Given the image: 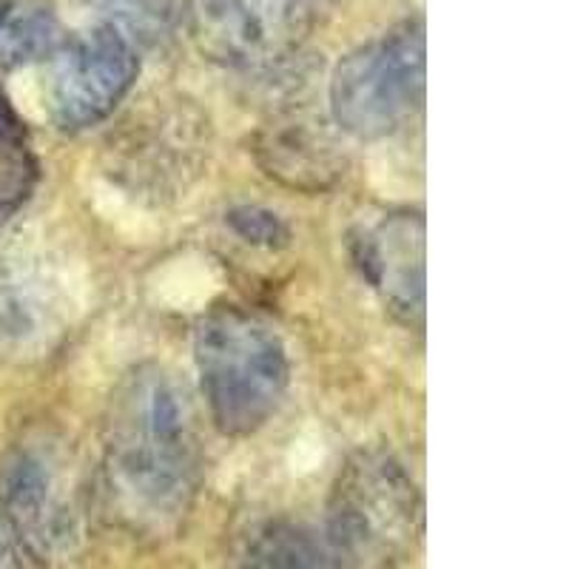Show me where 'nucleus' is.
Listing matches in <instances>:
<instances>
[{"mask_svg":"<svg viewBox=\"0 0 569 569\" xmlns=\"http://www.w3.org/2000/svg\"><path fill=\"white\" fill-rule=\"evenodd\" d=\"M29 129L27 120L14 109L12 98L0 89V142H14V146H27Z\"/></svg>","mask_w":569,"mask_h":569,"instance_id":"2eb2a0df","label":"nucleus"},{"mask_svg":"<svg viewBox=\"0 0 569 569\" xmlns=\"http://www.w3.org/2000/svg\"><path fill=\"white\" fill-rule=\"evenodd\" d=\"M129 40H157L169 32L174 0H86Z\"/></svg>","mask_w":569,"mask_h":569,"instance_id":"ddd939ff","label":"nucleus"},{"mask_svg":"<svg viewBox=\"0 0 569 569\" xmlns=\"http://www.w3.org/2000/svg\"><path fill=\"white\" fill-rule=\"evenodd\" d=\"M226 222L248 246L277 251V248H284L291 242V228L284 226L282 217L271 208L237 206L226 213Z\"/></svg>","mask_w":569,"mask_h":569,"instance_id":"4468645a","label":"nucleus"},{"mask_svg":"<svg viewBox=\"0 0 569 569\" xmlns=\"http://www.w3.org/2000/svg\"><path fill=\"white\" fill-rule=\"evenodd\" d=\"M63 43L60 20L49 7H29L20 14L9 12L0 27V66L18 69L34 60L54 58Z\"/></svg>","mask_w":569,"mask_h":569,"instance_id":"f8f14e48","label":"nucleus"},{"mask_svg":"<svg viewBox=\"0 0 569 569\" xmlns=\"http://www.w3.org/2000/svg\"><path fill=\"white\" fill-rule=\"evenodd\" d=\"M233 569H337V563L308 527L266 521L242 541Z\"/></svg>","mask_w":569,"mask_h":569,"instance_id":"9d476101","label":"nucleus"},{"mask_svg":"<svg viewBox=\"0 0 569 569\" xmlns=\"http://www.w3.org/2000/svg\"><path fill=\"white\" fill-rule=\"evenodd\" d=\"M257 157L268 174L299 191H322L330 182H337L342 171L337 151L322 129L305 123L271 126L262 131Z\"/></svg>","mask_w":569,"mask_h":569,"instance_id":"1a4fd4ad","label":"nucleus"},{"mask_svg":"<svg viewBox=\"0 0 569 569\" xmlns=\"http://www.w3.org/2000/svg\"><path fill=\"white\" fill-rule=\"evenodd\" d=\"M350 259L365 282L379 291L388 311L408 328H425V217L396 211L373 228L348 237Z\"/></svg>","mask_w":569,"mask_h":569,"instance_id":"6e6552de","label":"nucleus"},{"mask_svg":"<svg viewBox=\"0 0 569 569\" xmlns=\"http://www.w3.org/2000/svg\"><path fill=\"white\" fill-rule=\"evenodd\" d=\"M140 78L134 40L111 23L69 38L54 54L49 109L60 131H83L103 123Z\"/></svg>","mask_w":569,"mask_h":569,"instance_id":"0eeeda50","label":"nucleus"},{"mask_svg":"<svg viewBox=\"0 0 569 569\" xmlns=\"http://www.w3.org/2000/svg\"><path fill=\"white\" fill-rule=\"evenodd\" d=\"M0 569H23L20 567V556H18V541H14L12 530L0 516Z\"/></svg>","mask_w":569,"mask_h":569,"instance_id":"dca6fc26","label":"nucleus"},{"mask_svg":"<svg viewBox=\"0 0 569 569\" xmlns=\"http://www.w3.org/2000/svg\"><path fill=\"white\" fill-rule=\"evenodd\" d=\"M202 450L194 410L174 373L149 362L111 393L103 427L109 512L140 538L174 536L194 507Z\"/></svg>","mask_w":569,"mask_h":569,"instance_id":"f257e3e1","label":"nucleus"},{"mask_svg":"<svg viewBox=\"0 0 569 569\" xmlns=\"http://www.w3.org/2000/svg\"><path fill=\"white\" fill-rule=\"evenodd\" d=\"M186 23L202 58L259 71L302 49L317 27V0H188Z\"/></svg>","mask_w":569,"mask_h":569,"instance_id":"423d86ee","label":"nucleus"},{"mask_svg":"<svg viewBox=\"0 0 569 569\" xmlns=\"http://www.w3.org/2000/svg\"><path fill=\"white\" fill-rule=\"evenodd\" d=\"M425 86V23L408 18L339 60L328 86L330 114L356 140H382L413 120Z\"/></svg>","mask_w":569,"mask_h":569,"instance_id":"20e7f679","label":"nucleus"},{"mask_svg":"<svg viewBox=\"0 0 569 569\" xmlns=\"http://www.w3.org/2000/svg\"><path fill=\"white\" fill-rule=\"evenodd\" d=\"M9 12H12V3H9V0H0V27H3V20L9 18Z\"/></svg>","mask_w":569,"mask_h":569,"instance_id":"f3484780","label":"nucleus"},{"mask_svg":"<svg viewBox=\"0 0 569 569\" xmlns=\"http://www.w3.org/2000/svg\"><path fill=\"white\" fill-rule=\"evenodd\" d=\"M194 362L213 425L231 439L266 427L291 379L288 350L277 330L240 308H217L200 319Z\"/></svg>","mask_w":569,"mask_h":569,"instance_id":"7ed1b4c3","label":"nucleus"},{"mask_svg":"<svg viewBox=\"0 0 569 569\" xmlns=\"http://www.w3.org/2000/svg\"><path fill=\"white\" fill-rule=\"evenodd\" d=\"M49 333V311L27 273L0 253V348L32 350Z\"/></svg>","mask_w":569,"mask_h":569,"instance_id":"9b49d317","label":"nucleus"},{"mask_svg":"<svg viewBox=\"0 0 569 569\" xmlns=\"http://www.w3.org/2000/svg\"><path fill=\"white\" fill-rule=\"evenodd\" d=\"M325 532L337 569H399L421 532V498L405 465L379 447L350 453L330 485Z\"/></svg>","mask_w":569,"mask_h":569,"instance_id":"f03ea898","label":"nucleus"},{"mask_svg":"<svg viewBox=\"0 0 569 569\" xmlns=\"http://www.w3.org/2000/svg\"><path fill=\"white\" fill-rule=\"evenodd\" d=\"M0 516L40 567H63L83 543L69 456L52 441L14 447L0 465Z\"/></svg>","mask_w":569,"mask_h":569,"instance_id":"39448f33","label":"nucleus"}]
</instances>
